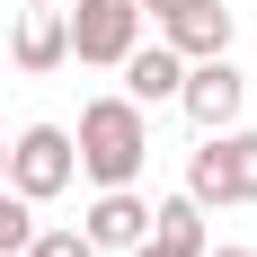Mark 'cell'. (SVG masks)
Instances as JSON below:
<instances>
[{
  "instance_id": "obj_1",
  "label": "cell",
  "mask_w": 257,
  "mask_h": 257,
  "mask_svg": "<svg viewBox=\"0 0 257 257\" xmlns=\"http://www.w3.org/2000/svg\"><path fill=\"white\" fill-rule=\"evenodd\" d=\"M71 160H80V178H98V186H133L142 160H151V115L124 89L115 98H89L80 106V133H71Z\"/></svg>"
},
{
  "instance_id": "obj_10",
  "label": "cell",
  "mask_w": 257,
  "mask_h": 257,
  "mask_svg": "<svg viewBox=\"0 0 257 257\" xmlns=\"http://www.w3.org/2000/svg\"><path fill=\"white\" fill-rule=\"evenodd\" d=\"M151 248H169V257H204L213 248V231H204V204H195V195H160L151 204Z\"/></svg>"
},
{
  "instance_id": "obj_4",
  "label": "cell",
  "mask_w": 257,
  "mask_h": 257,
  "mask_svg": "<svg viewBox=\"0 0 257 257\" xmlns=\"http://www.w3.org/2000/svg\"><path fill=\"white\" fill-rule=\"evenodd\" d=\"M71 178H80V160H71V133L62 124H27L9 142V186H18L27 204H53Z\"/></svg>"
},
{
  "instance_id": "obj_3",
  "label": "cell",
  "mask_w": 257,
  "mask_h": 257,
  "mask_svg": "<svg viewBox=\"0 0 257 257\" xmlns=\"http://www.w3.org/2000/svg\"><path fill=\"white\" fill-rule=\"evenodd\" d=\"M62 27H71V53H80V62L115 71V62L142 45V0H80V9H62Z\"/></svg>"
},
{
  "instance_id": "obj_5",
  "label": "cell",
  "mask_w": 257,
  "mask_h": 257,
  "mask_svg": "<svg viewBox=\"0 0 257 257\" xmlns=\"http://www.w3.org/2000/svg\"><path fill=\"white\" fill-rule=\"evenodd\" d=\"M178 106H186V124H195V133L239 124V106H248V80H239V62H231V53H204V62H186Z\"/></svg>"
},
{
  "instance_id": "obj_14",
  "label": "cell",
  "mask_w": 257,
  "mask_h": 257,
  "mask_svg": "<svg viewBox=\"0 0 257 257\" xmlns=\"http://www.w3.org/2000/svg\"><path fill=\"white\" fill-rule=\"evenodd\" d=\"M124 257H169V248H151V239H133V248H124Z\"/></svg>"
},
{
  "instance_id": "obj_15",
  "label": "cell",
  "mask_w": 257,
  "mask_h": 257,
  "mask_svg": "<svg viewBox=\"0 0 257 257\" xmlns=\"http://www.w3.org/2000/svg\"><path fill=\"white\" fill-rule=\"evenodd\" d=\"M0 186H9V133H0Z\"/></svg>"
},
{
  "instance_id": "obj_13",
  "label": "cell",
  "mask_w": 257,
  "mask_h": 257,
  "mask_svg": "<svg viewBox=\"0 0 257 257\" xmlns=\"http://www.w3.org/2000/svg\"><path fill=\"white\" fill-rule=\"evenodd\" d=\"M169 9H178V0H142V18H169Z\"/></svg>"
},
{
  "instance_id": "obj_12",
  "label": "cell",
  "mask_w": 257,
  "mask_h": 257,
  "mask_svg": "<svg viewBox=\"0 0 257 257\" xmlns=\"http://www.w3.org/2000/svg\"><path fill=\"white\" fill-rule=\"evenodd\" d=\"M27 231H36V204H27L18 186H0V257H18Z\"/></svg>"
},
{
  "instance_id": "obj_9",
  "label": "cell",
  "mask_w": 257,
  "mask_h": 257,
  "mask_svg": "<svg viewBox=\"0 0 257 257\" xmlns=\"http://www.w3.org/2000/svg\"><path fill=\"white\" fill-rule=\"evenodd\" d=\"M115 71H124V98H133V106H169V98H178V80H186V53H169V45H133Z\"/></svg>"
},
{
  "instance_id": "obj_6",
  "label": "cell",
  "mask_w": 257,
  "mask_h": 257,
  "mask_svg": "<svg viewBox=\"0 0 257 257\" xmlns=\"http://www.w3.org/2000/svg\"><path fill=\"white\" fill-rule=\"evenodd\" d=\"M231 36H239V18L222 9V0H178V9L160 18V45H169V53H186V62L231 53Z\"/></svg>"
},
{
  "instance_id": "obj_11",
  "label": "cell",
  "mask_w": 257,
  "mask_h": 257,
  "mask_svg": "<svg viewBox=\"0 0 257 257\" xmlns=\"http://www.w3.org/2000/svg\"><path fill=\"white\" fill-rule=\"evenodd\" d=\"M18 257H98V239H89V231H62V222H36Z\"/></svg>"
},
{
  "instance_id": "obj_16",
  "label": "cell",
  "mask_w": 257,
  "mask_h": 257,
  "mask_svg": "<svg viewBox=\"0 0 257 257\" xmlns=\"http://www.w3.org/2000/svg\"><path fill=\"white\" fill-rule=\"evenodd\" d=\"M204 257H248V248H204Z\"/></svg>"
},
{
  "instance_id": "obj_8",
  "label": "cell",
  "mask_w": 257,
  "mask_h": 257,
  "mask_svg": "<svg viewBox=\"0 0 257 257\" xmlns=\"http://www.w3.org/2000/svg\"><path fill=\"white\" fill-rule=\"evenodd\" d=\"M80 231L98 239V257H106V248H133V239L151 231V204H142L133 186H98V204H89V222H80Z\"/></svg>"
},
{
  "instance_id": "obj_2",
  "label": "cell",
  "mask_w": 257,
  "mask_h": 257,
  "mask_svg": "<svg viewBox=\"0 0 257 257\" xmlns=\"http://www.w3.org/2000/svg\"><path fill=\"white\" fill-rule=\"evenodd\" d=\"M186 195L204 213H222V204H257V124H222V133H204V151L186 160Z\"/></svg>"
},
{
  "instance_id": "obj_7",
  "label": "cell",
  "mask_w": 257,
  "mask_h": 257,
  "mask_svg": "<svg viewBox=\"0 0 257 257\" xmlns=\"http://www.w3.org/2000/svg\"><path fill=\"white\" fill-rule=\"evenodd\" d=\"M9 62H18L27 80H45L71 62V27H62V9H18V36H9Z\"/></svg>"
}]
</instances>
